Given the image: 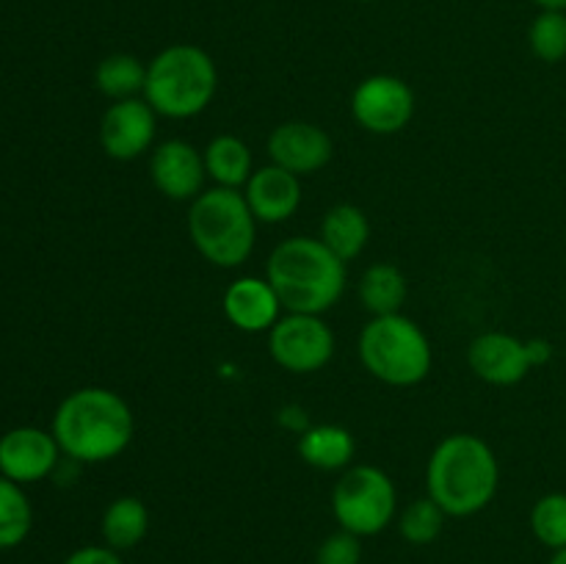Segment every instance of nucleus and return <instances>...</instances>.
<instances>
[{
    "instance_id": "f257e3e1",
    "label": "nucleus",
    "mask_w": 566,
    "mask_h": 564,
    "mask_svg": "<svg viewBox=\"0 0 566 564\" xmlns=\"http://www.w3.org/2000/svg\"><path fill=\"white\" fill-rule=\"evenodd\" d=\"M130 404L105 387H83L70 393L55 409L53 437L72 462H108L133 440Z\"/></svg>"
},
{
    "instance_id": "f03ea898",
    "label": "nucleus",
    "mask_w": 566,
    "mask_h": 564,
    "mask_svg": "<svg viewBox=\"0 0 566 564\" xmlns=\"http://www.w3.org/2000/svg\"><path fill=\"white\" fill-rule=\"evenodd\" d=\"M501 481L495 451L475 435H451L426 468L429 498L448 518H470L490 506Z\"/></svg>"
},
{
    "instance_id": "7ed1b4c3",
    "label": "nucleus",
    "mask_w": 566,
    "mask_h": 564,
    "mask_svg": "<svg viewBox=\"0 0 566 564\" xmlns=\"http://www.w3.org/2000/svg\"><path fill=\"white\" fill-rule=\"evenodd\" d=\"M265 280L287 313L321 315L346 291V263L321 238H287L271 252Z\"/></svg>"
},
{
    "instance_id": "20e7f679",
    "label": "nucleus",
    "mask_w": 566,
    "mask_h": 564,
    "mask_svg": "<svg viewBox=\"0 0 566 564\" xmlns=\"http://www.w3.org/2000/svg\"><path fill=\"white\" fill-rule=\"evenodd\" d=\"M219 72L213 59L197 44H171L160 50L147 66L144 100L155 114L169 119L197 116L213 103Z\"/></svg>"
},
{
    "instance_id": "39448f33",
    "label": "nucleus",
    "mask_w": 566,
    "mask_h": 564,
    "mask_svg": "<svg viewBox=\"0 0 566 564\" xmlns=\"http://www.w3.org/2000/svg\"><path fill=\"white\" fill-rule=\"evenodd\" d=\"M188 236L208 263L238 269L247 263L258 236V219L238 188H210L188 210Z\"/></svg>"
},
{
    "instance_id": "423d86ee",
    "label": "nucleus",
    "mask_w": 566,
    "mask_h": 564,
    "mask_svg": "<svg viewBox=\"0 0 566 564\" xmlns=\"http://www.w3.org/2000/svg\"><path fill=\"white\" fill-rule=\"evenodd\" d=\"M359 359L385 385L412 387L429 376L431 343L407 315H376L359 335Z\"/></svg>"
},
{
    "instance_id": "0eeeda50",
    "label": "nucleus",
    "mask_w": 566,
    "mask_h": 564,
    "mask_svg": "<svg viewBox=\"0 0 566 564\" xmlns=\"http://www.w3.org/2000/svg\"><path fill=\"white\" fill-rule=\"evenodd\" d=\"M396 484L374 464H354L332 492V512L343 531L357 536L381 534L396 518Z\"/></svg>"
},
{
    "instance_id": "6e6552de",
    "label": "nucleus",
    "mask_w": 566,
    "mask_h": 564,
    "mask_svg": "<svg viewBox=\"0 0 566 564\" xmlns=\"http://www.w3.org/2000/svg\"><path fill=\"white\" fill-rule=\"evenodd\" d=\"M271 357L291 374H315L335 354V335L321 315L287 313L271 326Z\"/></svg>"
},
{
    "instance_id": "1a4fd4ad",
    "label": "nucleus",
    "mask_w": 566,
    "mask_h": 564,
    "mask_svg": "<svg viewBox=\"0 0 566 564\" xmlns=\"http://www.w3.org/2000/svg\"><path fill=\"white\" fill-rule=\"evenodd\" d=\"M352 114L365 130L392 136L412 119L415 92L396 75L365 77L352 94Z\"/></svg>"
},
{
    "instance_id": "9d476101",
    "label": "nucleus",
    "mask_w": 566,
    "mask_h": 564,
    "mask_svg": "<svg viewBox=\"0 0 566 564\" xmlns=\"http://www.w3.org/2000/svg\"><path fill=\"white\" fill-rule=\"evenodd\" d=\"M155 138V111L147 100H116L99 122V144L116 160H133Z\"/></svg>"
},
{
    "instance_id": "9b49d317",
    "label": "nucleus",
    "mask_w": 566,
    "mask_h": 564,
    "mask_svg": "<svg viewBox=\"0 0 566 564\" xmlns=\"http://www.w3.org/2000/svg\"><path fill=\"white\" fill-rule=\"evenodd\" d=\"M468 363L479 379L497 387L517 385L534 368L528 343L506 332H484L475 337L468 348Z\"/></svg>"
},
{
    "instance_id": "f8f14e48",
    "label": "nucleus",
    "mask_w": 566,
    "mask_h": 564,
    "mask_svg": "<svg viewBox=\"0 0 566 564\" xmlns=\"http://www.w3.org/2000/svg\"><path fill=\"white\" fill-rule=\"evenodd\" d=\"M59 451V442L48 431L33 426L11 429L9 435L0 437V470L17 484L39 481L55 470Z\"/></svg>"
},
{
    "instance_id": "ddd939ff",
    "label": "nucleus",
    "mask_w": 566,
    "mask_h": 564,
    "mask_svg": "<svg viewBox=\"0 0 566 564\" xmlns=\"http://www.w3.org/2000/svg\"><path fill=\"white\" fill-rule=\"evenodd\" d=\"M269 155L293 175H313L332 160V138L324 127L310 122H285L269 136Z\"/></svg>"
},
{
    "instance_id": "4468645a",
    "label": "nucleus",
    "mask_w": 566,
    "mask_h": 564,
    "mask_svg": "<svg viewBox=\"0 0 566 564\" xmlns=\"http://www.w3.org/2000/svg\"><path fill=\"white\" fill-rule=\"evenodd\" d=\"M149 175H153L155 188L164 197L182 202V199L199 197L208 171H205V158L191 144L182 142V138H171L153 153Z\"/></svg>"
},
{
    "instance_id": "2eb2a0df",
    "label": "nucleus",
    "mask_w": 566,
    "mask_h": 564,
    "mask_svg": "<svg viewBox=\"0 0 566 564\" xmlns=\"http://www.w3.org/2000/svg\"><path fill=\"white\" fill-rule=\"evenodd\" d=\"M243 197H247L254 219L263 224H280V221L291 219L302 205V182H298V175L271 164L252 171Z\"/></svg>"
},
{
    "instance_id": "dca6fc26",
    "label": "nucleus",
    "mask_w": 566,
    "mask_h": 564,
    "mask_svg": "<svg viewBox=\"0 0 566 564\" xmlns=\"http://www.w3.org/2000/svg\"><path fill=\"white\" fill-rule=\"evenodd\" d=\"M282 302L269 280L241 276L224 293V315L241 332H265L280 321Z\"/></svg>"
},
{
    "instance_id": "f3484780",
    "label": "nucleus",
    "mask_w": 566,
    "mask_h": 564,
    "mask_svg": "<svg viewBox=\"0 0 566 564\" xmlns=\"http://www.w3.org/2000/svg\"><path fill=\"white\" fill-rule=\"evenodd\" d=\"M370 238V221L365 216V210H359L357 205H335L329 213L321 221V241L343 260L357 258L365 247H368Z\"/></svg>"
},
{
    "instance_id": "a211bd4d",
    "label": "nucleus",
    "mask_w": 566,
    "mask_h": 564,
    "mask_svg": "<svg viewBox=\"0 0 566 564\" xmlns=\"http://www.w3.org/2000/svg\"><path fill=\"white\" fill-rule=\"evenodd\" d=\"M298 453L304 462L318 470H340L352 462L354 437L352 431L337 424L310 426L298 437Z\"/></svg>"
},
{
    "instance_id": "6ab92c4d",
    "label": "nucleus",
    "mask_w": 566,
    "mask_h": 564,
    "mask_svg": "<svg viewBox=\"0 0 566 564\" xmlns=\"http://www.w3.org/2000/svg\"><path fill=\"white\" fill-rule=\"evenodd\" d=\"M359 302L370 315L401 313L407 302V280L392 263H374L359 280Z\"/></svg>"
},
{
    "instance_id": "aec40b11",
    "label": "nucleus",
    "mask_w": 566,
    "mask_h": 564,
    "mask_svg": "<svg viewBox=\"0 0 566 564\" xmlns=\"http://www.w3.org/2000/svg\"><path fill=\"white\" fill-rule=\"evenodd\" d=\"M202 158L208 177L221 188H241L252 177V153L238 136H216Z\"/></svg>"
},
{
    "instance_id": "412c9836",
    "label": "nucleus",
    "mask_w": 566,
    "mask_h": 564,
    "mask_svg": "<svg viewBox=\"0 0 566 564\" xmlns=\"http://www.w3.org/2000/svg\"><path fill=\"white\" fill-rule=\"evenodd\" d=\"M149 531V512L144 501L125 495L116 498L103 514V536L105 545L114 551H130L147 536Z\"/></svg>"
},
{
    "instance_id": "4be33fe9",
    "label": "nucleus",
    "mask_w": 566,
    "mask_h": 564,
    "mask_svg": "<svg viewBox=\"0 0 566 564\" xmlns=\"http://www.w3.org/2000/svg\"><path fill=\"white\" fill-rule=\"evenodd\" d=\"M97 88L111 100H130L138 92H144L147 83V66L127 53H114L108 59L99 61L97 72H94Z\"/></svg>"
},
{
    "instance_id": "5701e85b",
    "label": "nucleus",
    "mask_w": 566,
    "mask_h": 564,
    "mask_svg": "<svg viewBox=\"0 0 566 564\" xmlns=\"http://www.w3.org/2000/svg\"><path fill=\"white\" fill-rule=\"evenodd\" d=\"M33 523L31 503L20 484L11 479H0V551L17 547L28 536Z\"/></svg>"
},
{
    "instance_id": "b1692460",
    "label": "nucleus",
    "mask_w": 566,
    "mask_h": 564,
    "mask_svg": "<svg viewBox=\"0 0 566 564\" xmlns=\"http://www.w3.org/2000/svg\"><path fill=\"white\" fill-rule=\"evenodd\" d=\"M531 531L551 551L566 547V492H547L534 503Z\"/></svg>"
},
{
    "instance_id": "393cba45",
    "label": "nucleus",
    "mask_w": 566,
    "mask_h": 564,
    "mask_svg": "<svg viewBox=\"0 0 566 564\" xmlns=\"http://www.w3.org/2000/svg\"><path fill=\"white\" fill-rule=\"evenodd\" d=\"M442 523H446V512L431 498H418L401 512L398 529L403 540L412 545H431L440 536Z\"/></svg>"
},
{
    "instance_id": "a878e982",
    "label": "nucleus",
    "mask_w": 566,
    "mask_h": 564,
    "mask_svg": "<svg viewBox=\"0 0 566 564\" xmlns=\"http://www.w3.org/2000/svg\"><path fill=\"white\" fill-rule=\"evenodd\" d=\"M531 50L539 61L558 64L566 59V14L564 11H542L528 33Z\"/></svg>"
},
{
    "instance_id": "bb28decb",
    "label": "nucleus",
    "mask_w": 566,
    "mask_h": 564,
    "mask_svg": "<svg viewBox=\"0 0 566 564\" xmlns=\"http://www.w3.org/2000/svg\"><path fill=\"white\" fill-rule=\"evenodd\" d=\"M363 562V545L359 536L352 531H337L321 542L318 553H315V564H359Z\"/></svg>"
},
{
    "instance_id": "cd10ccee",
    "label": "nucleus",
    "mask_w": 566,
    "mask_h": 564,
    "mask_svg": "<svg viewBox=\"0 0 566 564\" xmlns=\"http://www.w3.org/2000/svg\"><path fill=\"white\" fill-rule=\"evenodd\" d=\"M64 564H125V562H122L119 551H114V547L88 545V547H81V551L70 553Z\"/></svg>"
},
{
    "instance_id": "c85d7f7f",
    "label": "nucleus",
    "mask_w": 566,
    "mask_h": 564,
    "mask_svg": "<svg viewBox=\"0 0 566 564\" xmlns=\"http://www.w3.org/2000/svg\"><path fill=\"white\" fill-rule=\"evenodd\" d=\"M282 424L285 426H291V429H296V431H307L310 429V424H307V412H304L302 407H296V404H291V407H285L282 409Z\"/></svg>"
},
{
    "instance_id": "c756f323",
    "label": "nucleus",
    "mask_w": 566,
    "mask_h": 564,
    "mask_svg": "<svg viewBox=\"0 0 566 564\" xmlns=\"http://www.w3.org/2000/svg\"><path fill=\"white\" fill-rule=\"evenodd\" d=\"M528 354H531V363L545 365L547 359L553 357V346L547 341H542V337H534V341H528Z\"/></svg>"
},
{
    "instance_id": "7c9ffc66",
    "label": "nucleus",
    "mask_w": 566,
    "mask_h": 564,
    "mask_svg": "<svg viewBox=\"0 0 566 564\" xmlns=\"http://www.w3.org/2000/svg\"><path fill=\"white\" fill-rule=\"evenodd\" d=\"M542 11H566V0H534Z\"/></svg>"
},
{
    "instance_id": "2f4dec72",
    "label": "nucleus",
    "mask_w": 566,
    "mask_h": 564,
    "mask_svg": "<svg viewBox=\"0 0 566 564\" xmlns=\"http://www.w3.org/2000/svg\"><path fill=\"white\" fill-rule=\"evenodd\" d=\"M551 564H566V547H562V551H553Z\"/></svg>"
},
{
    "instance_id": "473e14b6",
    "label": "nucleus",
    "mask_w": 566,
    "mask_h": 564,
    "mask_svg": "<svg viewBox=\"0 0 566 564\" xmlns=\"http://www.w3.org/2000/svg\"><path fill=\"white\" fill-rule=\"evenodd\" d=\"M359 3H374V0H359Z\"/></svg>"
}]
</instances>
